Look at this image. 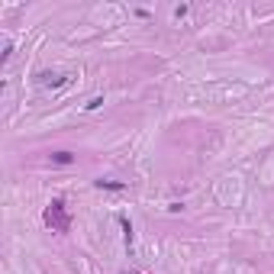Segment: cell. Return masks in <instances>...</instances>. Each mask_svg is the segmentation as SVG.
I'll use <instances>...</instances> for the list:
<instances>
[{
	"label": "cell",
	"mask_w": 274,
	"mask_h": 274,
	"mask_svg": "<svg viewBox=\"0 0 274 274\" xmlns=\"http://www.w3.org/2000/svg\"><path fill=\"white\" fill-rule=\"evenodd\" d=\"M45 223H49L55 232H68L71 216H68V210H65V200H52L49 203V210H45Z\"/></svg>",
	"instance_id": "obj_1"
},
{
	"label": "cell",
	"mask_w": 274,
	"mask_h": 274,
	"mask_svg": "<svg viewBox=\"0 0 274 274\" xmlns=\"http://www.w3.org/2000/svg\"><path fill=\"white\" fill-rule=\"evenodd\" d=\"M97 187H107V190H126V184H120V181H97Z\"/></svg>",
	"instance_id": "obj_2"
},
{
	"label": "cell",
	"mask_w": 274,
	"mask_h": 274,
	"mask_svg": "<svg viewBox=\"0 0 274 274\" xmlns=\"http://www.w3.org/2000/svg\"><path fill=\"white\" fill-rule=\"evenodd\" d=\"M55 161H58V164H68V161H71V155H68V152H55Z\"/></svg>",
	"instance_id": "obj_3"
}]
</instances>
